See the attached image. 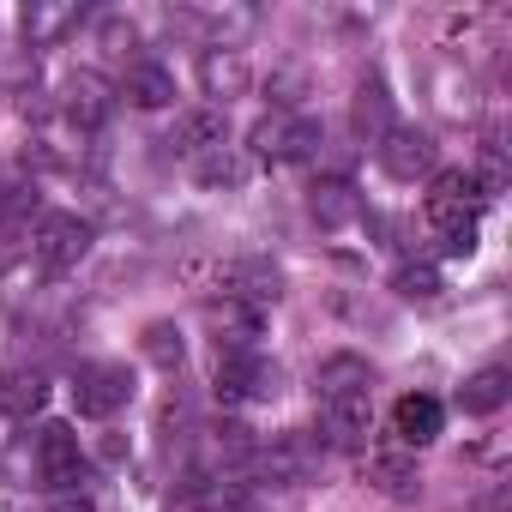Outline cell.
<instances>
[{
	"label": "cell",
	"instance_id": "obj_20",
	"mask_svg": "<svg viewBox=\"0 0 512 512\" xmlns=\"http://www.w3.org/2000/svg\"><path fill=\"white\" fill-rule=\"evenodd\" d=\"M49 404V380L31 368H19V374H7V380H0V410H7V416H37Z\"/></svg>",
	"mask_w": 512,
	"mask_h": 512
},
{
	"label": "cell",
	"instance_id": "obj_7",
	"mask_svg": "<svg viewBox=\"0 0 512 512\" xmlns=\"http://www.w3.org/2000/svg\"><path fill=\"white\" fill-rule=\"evenodd\" d=\"M380 169L392 175V181H416V175H434V163H440V151H434V139L422 133V127H392L380 145Z\"/></svg>",
	"mask_w": 512,
	"mask_h": 512
},
{
	"label": "cell",
	"instance_id": "obj_9",
	"mask_svg": "<svg viewBox=\"0 0 512 512\" xmlns=\"http://www.w3.org/2000/svg\"><path fill=\"white\" fill-rule=\"evenodd\" d=\"M211 392H217L223 404H253V398L272 392V374H266V362L253 356V350H235V356H217Z\"/></svg>",
	"mask_w": 512,
	"mask_h": 512
},
{
	"label": "cell",
	"instance_id": "obj_17",
	"mask_svg": "<svg viewBox=\"0 0 512 512\" xmlns=\"http://www.w3.org/2000/svg\"><path fill=\"white\" fill-rule=\"evenodd\" d=\"M79 19H85V7H73V0H43V7L25 13V43L31 49H49L67 31H79Z\"/></svg>",
	"mask_w": 512,
	"mask_h": 512
},
{
	"label": "cell",
	"instance_id": "obj_1",
	"mask_svg": "<svg viewBox=\"0 0 512 512\" xmlns=\"http://www.w3.org/2000/svg\"><path fill=\"white\" fill-rule=\"evenodd\" d=\"M482 181L464 175V169H446L434 175V193H428V223L446 235V253H470L476 247V211H482Z\"/></svg>",
	"mask_w": 512,
	"mask_h": 512
},
{
	"label": "cell",
	"instance_id": "obj_23",
	"mask_svg": "<svg viewBox=\"0 0 512 512\" xmlns=\"http://www.w3.org/2000/svg\"><path fill=\"white\" fill-rule=\"evenodd\" d=\"M193 169H199V181H205V187H241V181H247V163H241L229 145H217V151H211V157H199Z\"/></svg>",
	"mask_w": 512,
	"mask_h": 512
},
{
	"label": "cell",
	"instance_id": "obj_14",
	"mask_svg": "<svg viewBox=\"0 0 512 512\" xmlns=\"http://www.w3.org/2000/svg\"><path fill=\"white\" fill-rule=\"evenodd\" d=\"M314 386H320V398H368L374 368H368V356L338 350V356H326V362L314 368Z\"/></svg>",
	"mask_w": 512,
	"mask_h": 512
},
{
	"label": "cell",
	"instance_id": "obj_10",
	"mask_svg": "<svg viewBox=\"0 0 512 512\" xmlns=\"http://www.w3.org/2000/svg\"><path fill=\"white\" fill-rule=\"evenodd\" d=\"M368 428H374L368 398H320V440H326V446L362 452V446H368Z\"/></svg>",
	"mask_w": 512,
	"mask_h": 512
},
{
	"label": "cell",
	"instance_id": "obj_21",
	"mask_svg": "<svg viewBox=\"0 0 512 512\" xmlns=\"http://www.w3.org/2000/svg\"><path fill=\"white\" fill-rule=\"evenodd\" d=\"M308 211H314L326 229H338V223H350V217H356V187H350V181H320V187H314V199H308Z\"/></svg>",
	"mask_w": 512,
	"mask_h": 512
},
{
	"label": "cell",
	"instance_id": "obj_25",
	"mask_svg": "<svg viewBox=\"0 0 512 512\" xmlns=\"http://www.w3.org/2000/svg\"><path fill=\"white\" fill-rule=\"evenodd\" d=\"M392 290H398L404 302H434V296H440V272H434V266H404V272L392 278Z\"/></svg>",
	"mask_w": 512,
	"mask_h": 512
},
{
	"label": "cell",
	"instance_id": "obj_11",
	"mask_svg": "<svg viewBox=\"0 0 512 512\" xmlns=\"http://www.w3.org/2000/svg\"><path fill=\"white\" fill-rule=\"evenodd\" d=\"M199 85H205V97H217V103H235V97H247L253 91V67H247V55L241 49H205L199 55Z\"/></svg>",
	"mask_w": 512,
	"mask_h": 512
},
{
	"label": "cell",
	"instance_id": "obj_8",
	"mask_svg": "<svg viewBox=\"0 0 512 512\" xmlns=\"http://www.w3.org/2000/svg\"><path fill=\"white\" fill-rule=\"evenodd\" d=\"M223 139H229V121H223V109H181L163 145H169V157H187V163H199V157H211Z\"/></svg>",
	"mask_w": 512,
	"mask_h": 512
},
{
	"label": "cell",
	"instance_id": "obj_26",
	"mask_svg": "<svg viewBox=\"0 0 512 512\" xmlns=\"http://www.w3.org/2000/svg\"><path fill=\"white\" fill-rule=\"evenodd\" d=\"M145 356H151L157 368H181V332H175V326H151V332H145Z\"/></svg>",
	"mask_w": 512,
	"mask_h": 512
},
{
	"label": "cell",
	"instance_id": "obj_3",
	"mask_svg": "<svg viewBox=\"0 0 512 512\" xmlns=\"http://www.w3.org/2000/svg\"><path fill=\"white\" fill-rule=\"evenodd\" d=\"M37 482L49 494H67V488L85 482V446H79V434L67 422H49L37 434Z\"/></svg>",
	"mask_w": 512,
	"mask_h": 512
},
{
	"label": "cell",
	"instance_id": "obj_22",
	"mask_svg": "<svg viewBox=\"0 0 512 512\" xmlns=\"http://www.w3.org/2000/svg\"><path fill=\"white\" fill-rule=\"evenodd\" d=\"M308 464H314V452H308L296 434H278V440L266 446V470H272L278 482H302V476H308Z\"/></svg>",
	"mask_w": 512,
	"mask_h": 512
},
{
	"label": "cell",
	"instance_id": "obj_4",
	"mask_svg": "<svg viewBox=\"0 0 512 512\" xmlns=\"http://www.w3.org/2000/svg\"><path fill=\"white\" fill-rule=\"evenodd\" d=\"M133 398V374L121 368V362H85L79 374H73V404H79V416H115L121 404Z\"/></svg>",
	"mask_w": 512,
	"mask_h": 512
},
{
	"label": "cell",
	"instance_id": "obj_2",
	"mask_svg": "<svg viewBox=\"0 0 512 512\" xmlns=\"http://www.w3.org/2000/svg\"><path fill=\"white\" fill-rule=\"evenodd\" d=\"M320 127L308 121V115H296V109H272L260 127H253V157L260 163H308V157H320Z\"/></svg>",
	"mask_w": 512,
	"mask_h": 512
},
{
	"label": "cell",
	"instance_id": "obj_5",
	"mask_svg": "<svg viewBox=\"0 0 512 512\" xmlns=\"http://www.w3.org/2000/svg\"><path fill=\"white\" fill-rule=\"evenodd\" d=\"M85 253H91V223H85V217H73V211H49V217L37 223V260H43L49 272L79 266Z\"/></svg>",
	"mask_w": 512,
	"mask_h": 512
},
{
	"label": "cell",
	"instance_id": "obj_24",
	"mask_svg": "<svg viewBox=\"0 0 512 512\" xmlns=\"http://www.w3.org/2000/svg\"><path fill=\"white\" fill-rule=\"evenodd\" d=\"M97 49H103V55H127V49H139L133 19H127V13H103V19H97Z\"/></svg>",
	"mask_w": 512,
	"mask_h": 512
},
{
	"label": "cell",
	"instance_id": "obj_13",
	"mask_svg": "<svg viewBox=\"0 0 512 512\" xmlns=\"http://www.w3.org/2000/svg\"><path fill=\"white\" fill-rule=\"evenodd\" d=\"M440 422H446V410H440V398H428V392H404V398L392 404V434H398V446H428V440H440Z\"/></svg>",
	"mask_w": 512,
	"mask_h": 512
},
{
	"label": "cell",
	"instance_id": "obj_28",
	"mask_svg": "<svg viewBox=\"0 0 512 512\" xmlns=\"http://www.w3.org/2000/svg\"><path fill=\"white\" fill-rule=\"evenodd\" d=\"M49 512H97V500L85 488H67V494H49Z\"/></svg>",
	"mask_w": 512,
	"mask_h": 512
},
{
	"label": "cell",
	"instance_id": "obj_16",
	"mask_svg": "<svg viewBox=\"0 0 512 512\" xmlns=\"http://www.w3.org/2000/svg\"><path fill=\"white\" fill-rule=\"evenodd\" d=\"M350 121H356V133H362L368 145H380V139L392 133V97H386V79H380V73H368V79L356 85V109H350Z\"/></svg>",
	"mask_w": 512,
	"mask_h": 512
},
{
	"label": "cell",
	"instance_id": "obj_18",
	"mask_svg": "<svg viewBox=\"0 0 512 512\" xmlns=\"http://www.w3.org/2000/svg\"><path fill=\"white\" fill-rule=\"evenodd\" d=\"M506 398H512V374L506 368H476L458 392V410L464 416H494V410H506Z\"/></svg>",
	"mask_w": 512,
	"mask_h": 512
},
{
	"label": "cell",
	"instance_id": "obj_6",
	"mask_svg": "<svg viewBox=\"0 0 512 512\" xmlns=\"http://www.w3.org/2000/svg\"><path fill=\"white\" fill-rule=\"evenodd\" d=\"M260 326H266V314H260V308H247V302H235V296H211V302H205V332L217 338V356L253 350Z\"/></svg>",
	"mask_w": 512,
	"mask_h": 512
},
{
	"label": "cell",
	"instance_id": "obj_12",
	"mask_svg": "<svg viewBox=\"0 0 512 512\" xmlns=\"http://www.w3.org/2000/svg\"><path fill=\"white\" fill-rule=\"evenodd\" d=\"M278 266L272 260H229L223 272H217V290L223 296H235V302H247V308H266L272 296H278Z\"/></svg>",
	"mask_w": 512,
	"mask_h": 512
},
{
	"label": "cell",
	"instance_id": "obj_15",
	"mask_svg": "<svg viewBox=\"0 0 512 512\" xmlns=\"http://www.w3.org/2000/svg\"><path fill=\"white\" fill-rule=\"evenodd\" d=\"M121 97H127L133 109H169V103H175V73L157 67V61H127Z\"/></svg>",
	"mask_w": 512,
	"mask_h": 512
},
{
	"label": "cell",
	"instance_id": "obj_19",
	"mask_svg": "<svg viewBox=\"0 0 512 512\" xmlns=\"http://www.w3.org/2000/svg\"><path fill=\"white\" fill-rule=\"evenodd\" d=\"M368 482H374L380 494H392V500H410L422 476H416V464H410L404 452H374V458H368Z\"/></svg>",
	"mask_w": 512,
	"mask_h": 512
},
{
	"label": "cell",
	"instance_id": "obj_27",
	"mask_svg": "<svg viewBox=\"0 0 512 512\" xmlns=\"http://www.w3.org/2000/svg\"><path fill=\"white\" fill-rule=\"evenodd\" d=\"M67 115H73L79 127H97V121H103V91H97L91 79H79V85H73V103H67Z\"/></svg>",
	"mask_w": 512,
	"mask_h": 512
}]
</instances>
